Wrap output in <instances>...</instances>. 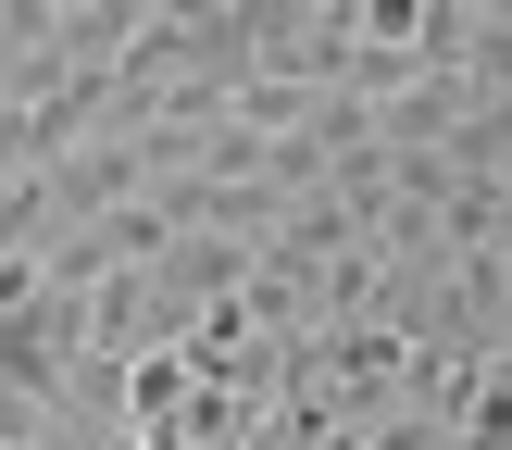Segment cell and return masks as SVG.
Instances as JSON below:
<instances>
[{"label": "cell", "mask_w": 512, "mask_h": 450, "mask_svg": "<svg viewBox=\"0 0 512 450\" xmlns=\"http://www.w3.org/2000/svg\"><path fill=\"white\" fill-rule=\"evenodd\" d=\"M188 388H200V375H188V350H175V338H138V350L113 363V413H125V425H175V400H188Z\"/></svg>", "instance_id": "obj_2"}, {"label": "cell", "mask_w": 512, "mask_h": 450, "mask_svg": "<svg viewBox=\"0 0 512 450\" xmlns=\"http://www.w3.org/2000/svg\"><path fill=\"white\" fill-rule=\"evenodd\" d=\"M38 188H50V225H88V213H113V200L150 188V150L138 138H75V150L38 163Z\"/></svg>", "instance_id": "obj_1"}, {"label": "cell", "mask_w": 512, "mask_h": 450, "mask_svg": "<svg viewBox=\"0 0 512 450\" xmlns=\"http://www.w3.org/2000/svg\"><path fill=\"white\" fill-rule=\"evenodd\" d=\"M88 450H150V438H138V425H100V438H88Z\"/></svg>", "instance_id": "obj_4"}, {"label": "cell", "mask_w": 512, "mask_h": 450, "mask_svg": "<svg viewBox=\"0 0 512 450\" xmlns=\"http://www.w3.org/2000/svg\"><path fill=\"white\" fill-rule=\"evenodd\" d=\"M350 450H450V425H425V413H375V425H350Z\"/></svg>", "instance_id": "obj_3"}]
</instances>
